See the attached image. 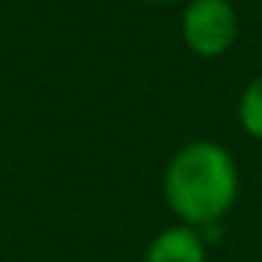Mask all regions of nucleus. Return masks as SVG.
<instances>
[{
	"instance_id": "obj_1",
	"label": "nucleus",
	"mask_w": 262,
	"mask_h": 262,
	"mask_svg": "<svg viewBox=\"0 0 262 262\" xmlns=\"http://www.w3.org/2000/svg\"><path fill=\"white\" fill-rule=\"evenodd\" d=\"M238 165L213 140H192L174 152L165 168V201L186 226L220 223L238 198Z\"/></svg>"
},
{
	"instance_id": "obj_2",
	"label": "nucleus",
	"mask_w": 262,
	"mask_h": 262,
	"mask_svg": "<svg viewBox=\"0 0 262 262\" xmlns=\"http://www.w3.org/2000/svg\"><path fill=\"white\" fill-rule=\"evenodd\" d=\"M180 34L186 49L201 58L226 55L238 40V12L232 0H189L180 18Z\"/></svg>"
},
{
	"instance_id": "obj_3",
	"label": "nucleus",
	"mask_w": 262,
	"mask_h": 262,
	"mask_svg": "<svg viewBox=\"0 0 262 262\" xmlns=\"http://www.w3.org/2000/svg\"><path fill=\"white\" fill-rule=\"evenodd\" d=\"M143 262H207L204 235L186 223L171 226L149 241Z\"/></svg>"
},
{
	"instance_id": "obj_4",
	"label": "nucleus",
	"mask_w": 262,
	"mask_h": 262,
	"mask_svg": "<svg viewBox=\"0 0 262 262\" xmlns=\"http://www.w3.org/2000/svg\"><path fill=\"white\" fill-rule=\"evenodd\" d=\"M238 122L241 128L247 131L250 137L262 140V73H256L244 92H241V101H238Z\"/></svg>"
},
{
	"instance_id": "obj_5",
	"label": "nucleus",
	"mask_w": 262,
	"mask_h": 262,
	"mask_svg": "<svg viewBox=\"0 0 262 262\" xmlns=\"http://www.w3.org/2000/svg\"><path fill=\"white\" fill-rule=\"evenodd\" d=\"M149 3H174V0H149Z\"/></svg>"
}]
</instances>
